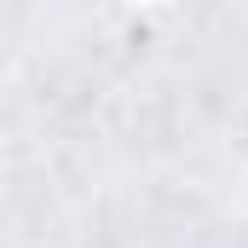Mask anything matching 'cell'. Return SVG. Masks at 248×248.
<instances>
[{
  "mask_svg": "<svg viewBox=\"0 0 248 248\" xmlns=\"http://www.w3.org/2000/svg\"><path fill=\"white\" fill-rule=\"evenodd\" d=\"M133 6H156V0H133Z\"/></svg>",
  "mask_w": 248,
  "mask_h": 248,
  "instance_id": "cell-1",
  "label": "cell"
}]
</instances>
